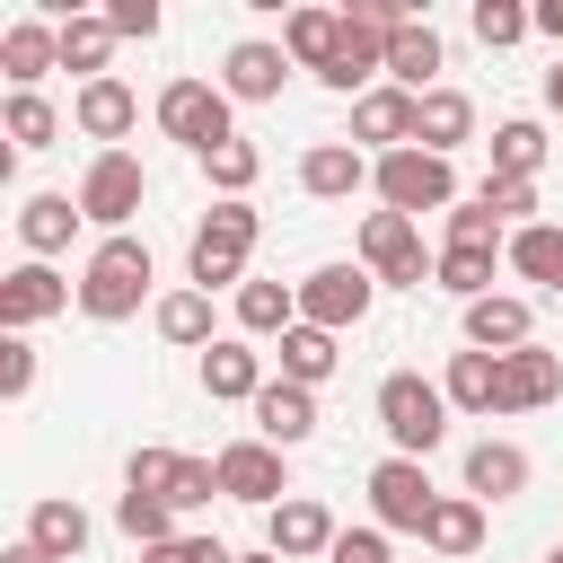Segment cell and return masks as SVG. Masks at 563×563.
<instances>
[{
  "label": "cell",
  "instance_id": "1",
  "mask_svg": "<svg viewBox=\"0 0 563 563\" xmlns=\"http://www.w3.org/2000/svg\"><path fill=\"white\" fill-rule=\"evenodd\" d=\"M150 282H158V264H150V246H141V238H97V246H88V264H79V317L123 325V317H141Z\"/></svg>",
  "mask_w": 563,
  "mask_h": 563
},
{
  "label": "cell",
  "instance_id": "2",
  "mask_svg": "<svg viewBox=\"0 0 563 563\" xmlns=\"http://www.w3.org/2000/svg\"><path fill=\"white\" fill-rule=\"evenodd\" d=\"M255 238H264L255 202H211L202 229H194V246H185V282H194V290H246Z\"/></svg>",
  "mask_w": 563,
  "mask_h": 563
},
{
  "label": "cell",
  "instance_id": "3",
  "mask_svg": "<svg viewBox=\"0 0 563 563\" xmlns=\"http://www.w3.org/2000/svg\"><path fill=\"white\" fill-rule=\"evenodd\" d=\"M378 431H387V457H431L449 440V396L422 369H387L378 378Z\"/></svg>",
  "mask_w": 563,
  "mask_h": 563
},
{
  "label": "cell",
  "instance_id": "4",
  "mask_svg": "<svg viewBox=\"0 0 563 563\" xmlns=\"http://www.w3.org/2000/svg\"><path fill=\"white\" fill-rule=\"evenodd\" d=\"M369 194H378V211H405V220L457 211V167H449L440 150H387V158L369 167Z\"/></svg>",
  "mask_w": 563,
  "mask_h": 563
},
{
  "label": "cell",
  "instance_id": "5",
  "mask_svg": "<svg viewBox=\"0 0 563 563\" xmlns=\"http://www.w3.org/2000/svg\"><path fill=\"white\" fill-rule=\"evenodd\" d=\"M150 114H158V132H167V141H185L194 158H211L220 141H238V123H229L238 106H229V88H220V79H167Z\"/></svg>",
  "mask_w": 563,
  "mask_h": 563
},
{
  "label": "cell",
  "instance_id": "6",
  "mask_svg": "<svg viewBox=\"0 0 563 563\" xmlns=\"http://www.w3.org/2000/svg\"><path fill=\"white\" fill-rule=\"evenodd\" d=\"M431 510H440V484H431L422 457H378V466H369V528H387V537H422Z\"/></svg>",
  "mask_w": 563,
  "mask_h": 563
},
{
  "label": "cell",
  "instance_id": "7",
  "mask_svg": "<svg viewBox=\"0 0 563 563\" xmlns=\"http://www.w3.org/2000/svg\"><path fill=\"white\" fill-rule=\"evenodd\" d=\"M141 202H150L141 158H132V150H97L88 176H79V211H88L106 238H132V211H141Z\"/></svg>",
  "mask_w": 563,
  "mask_h": 563
},
{
  "label": "cell",
  "instance_id": "8",
  "mask_svg": "<svg viewBox=\"0 0 563 563\" xmlns=\"http://www.w3.org/2000/svg\"><path fill=\"white\" fill-rule=\"evenodd\" d=\"M361 264H369L378 290H422L440 255H422V229H413L405 211H369V220H361Z\"/></svg>",
  "mask_w": 563,
  "mask_h": 563
},
{
  "label": "cell",
  "instance_id": "9",
  "mask_svg": "<svg viewBox=\"0 0 563 563\" xmlns=\"http://www.w3.org/2000/svg\"><path fill=\"white\" fill-rule=\"evenodd\" d=\"M211 466H220V501H246V510H282L290 501V457L273 440H255V431L229 440Z\"/></svg>",
  "mask_w": 563,
  "mask_h": 563
},
{
  "label": "cell",
  "instance_id": "10",
  "mask_svg": "<svg viewBox=\"0 0 563 563\" xmlns=\"http://www.w3.org/2000/svg\"><path fill=\"white\" fill-rule=\"evenodd\" d=\"M369 299H378L369 264H317V273L299 282V325L343 334V325H361V317H369Z\"/></svg>",
  "mask_w": 563,
  "mask_h": 563
},
{
  "label": "cell",
  "instance_id": "11",
  "mask_svg": "<svg viewBox=\"0 0 563 563\" xmlns=\"http://www.w3.org/2000/svg\"><path fill=\"white\" fill-rule=\"evenodd\" d=\"M70 299H79V282H62V273H53V264H35V255L0 273V325H9V334H26V325H44V317H62Z\"/></svg>",
  "mask_w": 563,
  "mask_h": 563
},
{
  "label": "cell",
  "instance_id": "12",
  "mask_svg": "<svg viewBox=\"0 0 563 563\" xmlns=\"http://www.w3.org/2000/svg\"><path fill=\"white\" fill-rule=\"evenodd\" d=\"M413 123H422V97H405V88H369V97H352V150H369V158H387V150H413Z\"/></svg>",
  "mask_w": 563,
  "mask_h": 563
},
{
  "label": "cell",
  "instance_id": "13",
  "mask_svg": "<svg viewBox=\"0 0 563 563\" xmlns=\"http://www.w3.org/2000/svg\"><path fill=\"white\" fill-rule=\"evenodd\" d=\"M334 537H343V528H334V510H325V501H308V493H290L282 510H264V545H273L282 563H325V554H334Z\"/></svg>",
  "mask_w": 563,
  "mask_h": 563
},
{
  "label": "cell",
  "instance_id": "14",
  "mask_svg": "<svg viewBox=\"0 0 563 563\" xmlns=\"http://www.w3.org/2000/svg\"><path fill=\"white\" fill-rule=\"evenodd\" d=\"M282 79H290V53L264 44V35H246V44L220 53V88H229V106H273Z\"/></svg>",
  "mask_w": 563,
  "mask_h": 563
},
{
  "label": "cell",
  "instance_id": "15",
  "mask_svg": "<svg viewBox=\"0 0 563 563\" xmlns=\"http://www.w3.org/2000/svg\"><path fill=\"white\" fill-rule=\"evenodd\" d=\"M369 167H378V158L352 150V141H308V150H299V194H308V202H352V194L369 185Z\"/></svg>",
  "mask_w": 563,
  "mask_h": 563
},
{
  "label": "cell",
  "instance_id": "16",
  "mask_svg": "<svg viewBox=\"0 0 563 563\" xmlns=\"http://www.w3.org/2000/svg\"><path fill=\"white\" fill-rule=\"evenodd\" d=\"M273 378H264V352L246 343V334H220L211 352H202V396L211 405H255Z\"/></svg>",
  "mask_w": 563,
  "mask_h": 563
},
{
  "label": "cell",
  "instance_id": "17",
  "mask_svg": "<svg viewBox=\"0 0 563 563\" xmlns=\"http://www.w3.org/2000/svg\"><path fill=\"white\" fill-rule=\"evenodd\" d=\"M0 70H9V97L35 88L44 70H62V26L53 18H9L0 26Z\"/></svg>",
  "mask_w": 563,
  "mask_h": 563
},
{
  "label": "cell",
  "instance_id": "18",
  "mask_svg": "<svg viewBox=\"0 0 563 563\" xmlns=\"http://www.w3.org/2000/svg\"><path fill=\"white\" fill-rule=\"evenodd\" d=\"M554 396H563V352H545V343L501 352V413H537Z\"/></svg>",
  "mask_w": 563,
  "mask_h": 563
},
{
  "label": "cell",
  "instance_id": "19",
  "mask_svg": "<svg viewBox=\"0 0 563 563\" xmlns=\"http://www.w3.org/2000/svg\"><path fill=\"white\" fill-rule=\"evenodd\" d=\"M246 413H255V440H273L282 457H290L299 440H317V387H290V378H273V387H264Z\"/></svg>",
  "mask_w": 563,
  "mask_h": 563
},
{
  "label": "cell",
  "instance_id": "20",
  "mask_svg": "<svg viewBox=\"0 0 563 563\" xmlns=\"http://www.w3.org/2000/svg\"><path fill=\"white\" fill-rule=\"evenodd\" d=\"M70 123H79V141H97V150H114L132 123H141V97L123 88V79H88L79 97H70Z\"/></svg>",
  "mask_w": 563,
  "mask_h": 563
},
{
  "label": "cell",
  "instance_id": "21",
  "mask_svg": "<svg viewBox=\"0 0 563 563\" xmlns=\"http://www.w3.org/2000/svg\"><path fill=\"white\" fill-rule=\"evenodd\" d=\"M79 220H88V211H79V194H26V202H18V238H26V255H35V264H53V255L79 238Z\"/></svg>",
  "mask_w": 563,
  "mask_h": 563
},
{
  "label": "cell",
  "instance_id": "22",
  "mask_svg": "<svg viewBox=\"0 0 563 563\" xmlns=\"http://www.w3.org/2000/svg\"><path fill=\"white\" fill-rule=\"evenodd\" d=\"M519 343H537V308L528 299L493 290V299L466 308V352H519Z\"/></svg>",
  "mask_w": 563,
  "mask_h": 563
},
{
  "label": "cell",
  "instance_id": "23",
  "mask_svg": "<svg viewBox=\"0 0 563 563\" xmlns=\"http://www.w3.org/2000/svg\"><path fill=\"white\" fill-rule=\"evenodd\" d=\"M282 53H290V70H334V53H343V9H290L282 18Z\"/></svg>",
  "mask_w": 563,
  "mask_h": 563
},
{
  "label": "cell",
  "instance_id": "24",
  "mask_svg": "<svg viewBox=\"0 0 563 563\" xmlns=\"http://www.w3.org/2000/svg\"><path fill=\"white\" fill-rule=\"evenodd\" d=\"M114 44H123V35H114L106 9H70V18H62V70H79V88H88V79H114V70H106Z\"/></svg>",
  "mask_w": 563,
  "mask_h": 563
},
{
  "label": "cell",
  "instance_id": "25",
  "mask_svg": "<svg viewBox=\"0 0 563 563\" xmlns=\"http://www.w3.org/2000/svg\"><path fill=\"white\" fill-rule=\"evenodd\" d=\"M449 413H501V352H449V378H440Z\"/></svg>",
  "mask_w": 563,
  "mask_h": 563
},
{
  "label": "cell",
  "instance_id": "26",
  "mask_svg": "<svg viewBox=\"0 0 563 563\" xmlns=\"http://www.w3.org/2000/svg\"><path fill=\"white\" fill-rule=\"evenodd\" d=\"M466 493L475 501H519L528 493V449L519 440H475L466 449Z\"/></svg>",
  "mask_w": 563,
  "mask_h": 563
},
{
  "label": "cell",
  "instance_id": "27",
  "mask_svg": "<svg viewBox=\"0 0 563 563\" xmlns=\"http://www.w3.org/2000/svg\"><path fill=\"white\" fill-rule=\"evenodd\" d=\"M387 88H405V97H431V88H440V35H431V18L396 26V44H387Z\"/></svg>",
  "mask_w": 563,
  "mask_h": 563
},
{
  "label": "cell",
  "instance_id": "28",
  "mask_svg": "<svg viewBox=\"0 0 563 563\" xmlns=\"http://www.w3.org/2000/svg\"><path fill=\"white\" fill-rule=\"evenodd\" d=\"M466 141H475V97H466V88H431V97H422V123H413V150L457 158Z\"/></svg>",
  "mask_w": 563,
  "mask_h": 563
},
{
  "label": "cell",
  "instance_id": "29",
  "mask_svg": "<svg viewBox=\"0 0 563 563\" xmlns=\"http://www.w3.org/2000/svg\"><path fill=\"white\" fill-rule=\"evenodd\" d=\"M26 537H35V545H44V554H53V563H79V554H88V537H97V528H88V510H79V501H70V493H44V501H35V510H26Z\"/></svg>",
  "mask_w": 563,
  "mask_h": 563
},
{
  "label": "cell",
  "instance_id": "30",
  "mask_svg": "<svg viewBox=\"0 0 563 563\" xmlns=\"http://www.w3.org/2000/svg\"><path fill=\"white\" fill-rule=\"evenodd\" d=\"M290 325H299V282H246V290H238V334H246V343H255V334L282 343Z\"/></svg>",
  "mask_w": 563,
  "mask_h": 563
},
{
  "label": "cell",
  "instance_id": "31",
  "mask_svg": "<svg viewBox=\"0 0 563 563\" xmlns=\"http://www.w3.org/2000/svg\"><path fill=\"white\" fill-rule=\"evenodd\" d=\"M422 545H431V554H449V563H466V554L484 545V501H475V493H440V510H431Z\"/></svg>",
  "mask_w": 563,
  "mask_h": 563
},
{
  "label": "cell",
  "instance_id": "32",
  "mask_svg": "<svg viewBox=\"0 0 563 563\" xmlns=\"http://www.w3.org/2000/svg\"><path fill=\"white\" fill-rule=\"evenodd\" d=\"M150 317H158V334H167L176 352H211V343H220V334H211V290H194V282H185V290H167Z\"/></svg>",
  "mask_w": 563,
  "mask_h": 563
},
{
  "label": "cell",
  "instance_id": "33",
  "mask_svg": "<svg viewBox=\"0 0 563 563\" xmlns=\"http://www.w3.org/2000/svg\"><path fill=\"white\" fill-rule=\"evenodd\" d=\"M510 273L519 282H545V290H563V229L554 220H528V229H510Z\"/></svg>",
  "mask_w": 563,
  "mask_h": 563
},
{
  "label": "cell",
  "instance_id": "34",
  "mask_svg": "<svg viewBox=\"0 0 563 563\" xmlns=\"http://www.w3.org/2000/svg\"><path fill=\"white\" fill-rule=\"evenodd\" d=\"M0 132H9V158H18V150H53V141H62V106H53L44 88H18L9 114H0Z\"/></svg>",
  "mask_w": 563,
  "mask_h": 563
},
{
  "label": "cell",
  "instance_id": "35",
  "mask_svg": "<svg viewBox=\"0 0 563 563\" xmlns=\"http://www.w3.org/2000/svg\"><path fill=\"white\" fill-rule=\"evenodd\" d=\"M537 167H545V123H537V114L493 123V176H528V185H537Z\"/></svg>",
  "mask_w": 563,
  "mask_h": 563
},
{
  "label": "cell",
  "instance_id": "36",
  "mask_svg": "<svg viewBox=\"0 0 563 563\" xmlns=\"http://www.w3.org/2000/svg\"><path fill=\"white\" fill-rule=\"evenodd\" d=\"M334 361H343V352H334L325 325H290V334H282V378H290V387H325Z\"/></svg>",
  "mask_w": 563,
  "mask_h": 563
},
{
  "label": "cell",
  "instance_id": "37",
  "mask_svg": "<svg viewBox=\"0 0 563 563\" xmlns=\"http://www.w3.org/2000/svg\"><path fill=\"white\" fill-rule=\"evenodd\" d=\"M202 176H211V194H220V202H246V185L264 176V150L238 132V141H220V150L202 158Z\"/></svg>",
  "mask_w": 563,
  "mask_h": 563
},
{
  "label": "cell",
  "instance_id": "38",
  "mask_svg": "<svg viewBox=\"0 0 563 563\" xmlns=\"http://www.w3.org/2000/svg\"><path fill=\"white\" fill-rule=\"evenodd\" d=\"M431 282H440L457 308H475V299H493V255H475V246H440Z\"/></svg>",
  "mask_w": 563,
  "mask_h": 563
},
{
  "label": "cell",
  "instance_id": "39",
  "mask_svg": "<svg viewBox=\"0 0 563 563\" xmlns=\"http://www.w3.org/2000/svg\"><path fill=\"white\" fill-rule=\"evenodd\" d=\"M158 501H167V510H211V501H220V466H211V457H185V449H176V466H167Z\"/></svg>",
  "mask_w": 563,
  "mask_h": 563
},
{
  "label": "cell",
  "instance_id": "40",
  "mask_svg": "<svg viewBox=\"0 0 563 563\" xmlns=\"http://www.w3.org/2000/svg\"><path fill=\"white\" fill-rule=\"evenodd\" d=\"M114 528H123L141 554H150V545H167V537H185V528H176V510H167V501H150V493H123V501H114Z\"/></svg>",
  "mask_w": 563,
  "mask_h": 563
},
{
  "label": "cell",
  "instance_id": "41",
  "mask_svg": "<svg viewBox=\"0 0 563 563\" xmlns=\"http://www.w3.org/2000/svg\"><path fill=\"white\" fill-rule=\"evenodd\" d=\"M466 26H475V44H484V53H501V44L537 35V18H528L519 0H475V18H466Z\"/></svg>",
  "mask_w": 563,
  "mask_h": 563
},
{
  "label": "cell",
  "instance_id": "42",
  "mask_svg": "<svg viewBox=\"0 0 563 563\" xmlns=\"http://www.w3.org/2000/svg\"><path fill=\"white\" fill-rule=\"evenodd\" d=\"M475 202H484L501 229H510V220L528 229V211H537V185H528V176H484V185H475Z\"/></svg>",
  "mask_w": 563,
  "mask_h": 563
},
{
  "label": "cell",
  "instance_id": "43",
  "mask_svg": "<svg viewBox=\"0 0 563 563\" xmlns=\"http://www.w3.org/2000/svg\"><path fill=\"white\" fill-rule=\"evenodd\" d=\"M449 246H475V255H501L510 238H501V220H493V211H484V202L466 194V202L449 211Z\"/></svg>",
  "mask_w": 563,
  "mask_h": 563
},
{
  "label": "cell",
  "instance_id": "44",
  "mask_svg": "<svg viewBox=\"0 0 563 563\" xmlns=\"http://www.w3.org/2000/svg\"><path fill=\"white\" fill-rule=\"evenodd\" d=\"M26 387H35V343H26V334H9V343H0V396H9V405H26Z\"/></svg>",
  "mask_w": 563,
  "mask_h": 563
},
{
  "label": "cell",
  "instance_id": "45",
  "mask_svg": "<svg viewBox=\"0 0 563 563\" xmlns=\"http://www.w3.org/2000/svg\"><path fill=\"white\" fill-rule=\"evenodd\" d=\"M141 563H238L220 537H167V545H150Z\"/></svg>",
  "mask_w": 563,
  "mask_h": 563
},
{
  "label": "cell",
  "instance_id": "46",
  "mask_svg": "<svg viewBox=\"0 0 563 563\" xmlns=\"http://www.w3.org/2000/svg\"><path fill=\"white\" fill-rule=\"evenodd\" d=\"M325 563H396V554H387V528H343Z\"/></svg>",
  "mask_w": 563,
  "mask_h": 563
},
{
  "label": "cell",
  "instance_id": "47",
  "mask_svg": "<svg viewBox=\"0 0 563 563\" xmlns=\"http://www.w3.org/2000/svg\"><path fill=\"white\" fill-rule=\"evenodd\" d=\"M106 18H114V35H132V44H150V35H158V0H114Z\"/></svg>",
  "mask_w": 563,
  "mask_h": 563
},
{
  "label": "cell",
  "instance_id": "48",
  "mask_svg": "<svg viewBox=\"0 0 563 563\" xmlns=\"http://www.w3.org/2000/svg\"><path fill=\"white\" fill-rule=\"evenodd\" d=\"M528 18H537V35H554V44H563V0H537Z\"/></svg>",
  "mask_w": 563,
  "mask_h": 563
},
{
  "label": "cell",
  "instance_id": "49",
  "mask_svg": "<svg viewBox=\"0 0 563 563\" xmlns=\"http://www.w3.org/2000/svg\"><path fill=\"white\" fill-rule=\"evenodd\" d=\"M0 563H53V554H44L35 537H9V545H0Z\"/></svg>",
  "mask_w": 563,
  "mask_h": 563
},
{
  "label": "cell",
  "instance_id": "50",
  "mask_svg": "<svg viewBox=\"0 0 563 563\" xmlns=\"http://www.w3.org/2000/svg\"><path fill=\"white\" fill-rule=\"evenodd\" d=\"M545 106H554V114H563V62H554V70H545Z\"/></svg>",
  "mask_w": 563,
  "mask_h": 563
},
{
  "label": "cell",
  "instance_id": "51",
  "mask_svg": "<svg viewBox=\"0 0 563 563\" xmlns=\"http://www.w3.org/2000/svg\"><path fill=\"white\" fill-rule=\"evenodd\" d=\"M238 563H282V554H273V545H264V554H238Z\"/></svg>",
  "mask_w": 563,
  "mask_h": 563
},
{
  "label": "cell",
  "instance_id": "52",
  "mask_svg": "<svg viewBox=\"0 0 563 563\" xmlns=\"http://www.w3.org/2000/svg\"><path fill=\"white\" fill-rule=\"evenodd\" d=\"M545 563H563V545H554V554H545Z\"/></svg>",
  "mask_w": 563,
  "mask_h": 563
},
{
  "label": "cell",
  "instance_id": "53",
  "mask_svg": "<svg viewBox=\"0 0 563 563\" xmlns=\"http://www.w3.org/2000/svg\"><path fill=\"white\" fill-rule=\"evenodd\" d=\"M554 299H563V290H554Z\"/></svg>",
  "mask_w": 563,
  "mask_h": 563
}]
</instances>
